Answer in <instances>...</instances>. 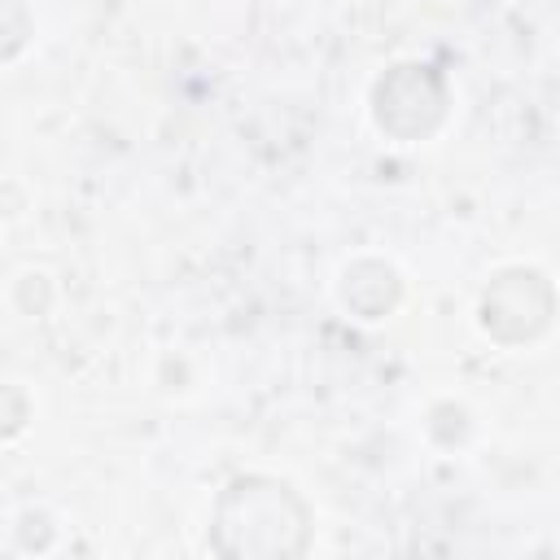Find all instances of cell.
I'll return each instance as SVG.
<instances>
[{
  "mask_svg": "<svg viewBox=\"0 0 560 560\" xmlns=\"http://www.w3.org/2000/svg\"><path fill=\"white\" fill-rule=\"evenodd\" d=\"M341 302L363 319H381L398 302V276L385 262H354L341 280Z\"/></svg>",
  "mask_w": 560,
  "mask_h": 560,
  "instance_id": "cell-4",
  "label": "cell"
},
{
  "mask_svg": "<svg viewBox=\"0 0 560 560\" xmlns=\"http://www.w3.org/2000/svg\"><path fill=\"white\" fill-rule=\"evenodd\" d=\"M376 122L398 140L429 136L446 114V83L429 66H394L376 83Z\"/></svg>",
  "mask_w": 560,
  "mask_h": 560,
  "instance_id": "cell-2",
  "label": "cell"
},
{
  "mask_svg": "<svg viewBox=\"0 0 560 560\" xmlns=\"http://www.w3.org/2000/svg\"><path fill=\"white\" fill-rule=\"evenodd\" d=\"M31 35V18L22 0H0V57H13Z\"/></svg>",
  "mask_w": 560,
  "mask_h": 560,
  "instance_id": "cell-5",
  "label": "cell"
},
{
  "mask_svg": "<svg viewBox=\"0 0 560 560\" xmlns=\"http://www.w3.org/2000/svg\"><path fill=\"white\" fill-rule=\"evenodd\" d=\"M481 324L508 346L534 341L551 324V284L538 271H503L481 298Z\"/></svg>",
  "mask_w": 560,
  "mask_h": 560,
  "instance_id": "cell-3",
  "label": "cell"
},
{
  "mask_svg": "<svg viewBox=\"0 0 560 560\" xmlns=\"http://www.w3.org/2000/svg\"><path fill=\"white\" fill-rule=\"evenodd\" d=\"M311 534L306 503L276 477H236L214 503V547L236 560L302 556Z\"/></svg>",
  "mask_w": 560,
  "mask_h": 560,
  "instance_id": "cell-1",
  "label": "cell"
}]
</instances>
